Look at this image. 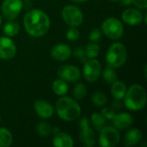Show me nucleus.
<instances>
[{
  "mask_svg": "<svg viewBox=\"0 0 147 147\" xmlns=\"http://www.w3.org/2000/svg\"><path fill=\"white\" fill-rule=\"evenodd\" d=\"M73 54L77 59H78L82 62H85L87 60V57H86V54H85V50L83 47L75 48L74 51H73Z\"/></svg>",
  "mask_w": 147,
  "mask_h": 147,
  "instance_id": "obj_30",
  "label": "nucleus"
},
{
  "mask_svg": "<svg viewBox=\"0 0 147 147\" xmlns=\"http://www.w3.org/2000/svg\"><path fill=\"white\" fill-rule=\"evenodd\" d=\"M58 115L65 121H73L81 115V108L78 103L70 97H61L56 102Z\"/></svg>",
  "mask_w": 147,
  "mask_h": 147,
  "instance_id": "obj_3",
  "label": "nucleus"
},
{
  "mask_svg": "<svg viewBox=\"0 0 147 147\" xmlns=\"http://www.w3.org/2000/svg\"><path fill=\"white\" fill-rule=\"evenodd\" d=\"M102 33L111 40L120 39L124 33V27L120 20L115 17L107 18L102 24Z\"/></svg>",
  "mask_w": 147,
  "mask_h": 147,
  "instance_id": "obj_5",
  "label": "nucleus"
},
{
  "mask_svg": "<svg viewBox=\"0 0 147 147\" xmlns=\"http://www.w3.org/2000/svg\"><path fill=\"white\" fill-rule=\"evenodd\" d=\"M66 38L69 40H71V41L77 40L79 38V32H78V30L76 28L71 27L66 32Z\"/></svg>",
  "mask_w": 147,
  "mask_h": 147,
  "instance_id": "obj_29",
  "label": "nucleus"
},
{
  "mask_svg": "<svg viewBox=\"0 0 147 147\" xmlns=\"http://www.w3.org/2000/svg\"><path fill=\"white\" fill-rule=\"evenodd\" d=\"M123 99L128 109L134 111L141 110L146 104V93L143 86L135 84L127 90Z\"/></svg>",
  "mask_w": 147,
  "mask_h": 147,
  "instance_id": "obj_2",
  "label": "nucleus"
},
{
  "mask_svg": "<svg viewBox=\"0 0 147 147\" xmlns=\"http://www.w3.org/2000/svg\"><path fill=\"white\" fill-rule=\"evenodd\" d=\"M63 20L71 27H78L84 21V16L79 8L74 5H67L62 10Z\"/></svg>",
  "mask_w": 147,
  "mask_h": 147,
  "instance_id": "obj_7",
  "label": "nucleus"
},
{
  "mask_svg": "<svg viewBox=\"0 0 147 147\" xmlns=\"http://www.w3.org/2000/svg\"><path fill=\"white\" fill-rule=\"evenodd\" d=\"M122 5H129L132 3V0H119Z\"/></svg>",
  "mask_w": 147,
  "mask_h": 147,
  "instance_id": "obj_34",
  "label": "nucleus"
},
{
  "mask_svg": "<svg viewBox=\"0 0 147 147\" xmlns=\"http://www.w3.org/2000/svg\"><path fill=\"white\" fill-rule=\"evenodd\" d=\"M22 9V0H4L2 3L3 16L9 21L15 20Z\"/></svg>",
  "mask_w": 147,
  "mask_h": 147,
  "instance_id": "obj_9",
  "label": "nucleus"
},
{
  "mask_svg": "<svg viewBox=\"0 0 147 147\" xmlns=\"http://www.w3.org/2000/svg\"><path fill=\"white\" fill-rule=\"evenodd\" d=\"M101 114L105 117L106 120H112L115 115V111L111 109V108H104L102 109Z\"/></svg>",
  "mask_w": 147,
  "mask_h": 147,
  "instance_id": "obj_32",
  "label": "nucleus"
},
{
  "mask_svg": "<svg viewBox=\"0 0 147 147\" xmlns=\"http://www.w3.org/2000/svg\"><path fill=\"white\" fill-rule=\"evenodd\" d=\"M92 102L93 103L97 106V107H102L104 106L107 102H108V98L106 96V95H104L102 92L101 91H96L92 95Z\"/></svg>",
  "mask_w": 147,
  "mask_h": 147,
  "instance_id": "obj_26",
  "label": "nucleus"
},
{
  "mask_svg": "<svg viewBox=\"0 0 147 147\" xmlns=\"http://www.w3.org/2000/svg\"><path fill=\"white\" fill-rule=\"evenodd\" d=\"M102 71V66L98 60L89 59L84 62L83 73L84 78L88 82H95L98 79Z\"/></svg>",
  "mask_w": 147,
  "mask_h": 147,
  "instance_id": "obj_8",
  "label": "nucleus"
},
{
  "mask_svg": "<svg viewBox=\"0 0 147 147\" xmlns=\"http://www.w3.org/2000/svg\"><path fill=\"white\" fill-rule=\"evenodd\" d=\"M91 121H92V124H93V126L96 131L102 130L106 126L105 117L102 114H99L97 112L94 113L91 115Z\"/></svg>",
  "mask_w": 147,
  "mask_h": 147,
  "instance_id": "obj_23",
  "label": "nucleus"
},
{
  "mask_svg": "<svg viewBox=\"0 0 147 147\" xmlns=\"http://www.w3.org/2000/svg\"><path fill=\"white\" fill-rule=\"evenodd\" d=\"M34 107V110L36 114L40 117L44 118V119L50 118L53 115V112H54L53 107L50 103L43 100L35 101Z\"/></svg>",
  "mask_w": 147,
  "mask_h": 147,
  "instance_id": "obj_16",
  "label": "nucleus"
},
{
  "mask_svg": "<svg viewBox=\"0 0 147 147\" xmlns=\"http://www.w3.org/2000/svg\"><path fill=\"white\" fill-rule=\"evenodd\" d=\"M142 139V133L136 128L129 130L125 135L124 145L126 146H133L137 145Z\"/></svg>",
  "mask_w": 147,
  "mask_h": 147,
  "instance_id": "obj_18",
  "label": "nucleus"
},
{
  "mask_svg": "<svg viewBox=\"0 0 147 147\" xmlns=\"http://www.w3.org/2000/svg\"><path fill=\"white\" fill-rule=\"evenodd\" d=\"M16 47L15 43L9 37H0V59H10L15 57Z\"/></svg>",
  "mask_w": 147,
  "mask_h": 147,
  "instance_id": "obj_11",
  "label": "nucleus"
},
{
  "mask_svg": "<svg viewBox=\"0 0 147 147\" xmlns=\"http://www.w3.org/2000/svg\"><path fill=\"white\" fill-rule=\"evenodd\" d=\"M127 57V53L125 46L116 42L112 44L106 53V62L109 67L118 68L122 66Z\"/></svg>",
  "mask_w": 147,
  "mask_h": 147,
  "instance_id": "obj_4",
  "label": "nucleus"
},
{
  "mask_svg": "<svg viewBox=\"0 0 147 147\" xmlns=\"http://www.w3.org/2000/svg\"><path fill=\"white\" fill-rule=\"evenodd\" d=\"M111 1H113V2H118L119 0H111Z\"/></svg>",
  "mask_w": 147,
  "mask_h": 147,
  "instance_id": "obj_37",
  "label": "nucleus"
},
{
  "mask_svg": "<svg viewBox=\"0 0 147 147\" xmlns=\"http://www.w3.org/2000/svg\"><path fill=\"white\" fill-rule=\"evenodd\" d=\"M86 93H87V88L84 84L79 83L75 85L73 89V95L77 100H82L86 96Z\"/></svg>",
  "mask_w": 147,
  "mask_h": 147,
  "instance_id": "obj_28",
  "label": "nucleus"
},
{
  "mask_svg": "<svg viewBox=\"0 0 147 147\" xmlns=\"http://www.w3.org/2000/svg\"><path fill=\"white\" fill-rule=\"evenodd\" d=\"M126 92H127V86L124 82L115 81V83L112 84L111 93H112V96L115 99H117V100L123 99Z\"/></svg>",
  "mask_w": 147,
  "mask_h": 147,
  "instance_id": "obj_19",
  "label": "nucleus"
},
{
  "mask_svg": "<svg viewBox=\"0 0 147 147\" xmlns=\"http://www.w3.org/2000/svg\"><path fill=\"white\" fill-rule=\"evenodd\" d=\"M120 134L118 129L112 127H104L100 130L99 145L102 147H115L120 141Z\"/></svg>",
  "mask_w": 147,
  "mask_h": 147,
  "instance_id": "obj_6",
  "label": "nucleus"
},
{
  "mask_svg": "<svg viewBox=\"0 0 147 147\" xmlns=\"http://www.w3.org/2000/svg\"><path fill=\"white\" fill-rule=\"evenodd\" d=\"M59 77L67 82H76L80 78L81 71L78 67L66 65L61 66L58 71Z\"/></svg>",
  "mask_w": 147,
  "mask_h": 147,
  "instance_id": "obj_12",
  "label": "nucleus"
},
{
  "mask_svg": "<svg viewBox=\"0 0 147 147\" xmlns=\"http://www.w3.org/2000/svg\"><path fill=\"white\" fill-rule=\"evenodd\" d=\"M132 3L141 9H146L147 8V0H132Z\"/></svg>",
  "mask_w": 147,
  "mask_h": 147,
  "instance_id": "obj_33",
  "label": "nucleus"
},
{
  "mask_svg": "<svg viewBox=\"0 0 147 147\" xmlns=\"http://www.w3.org/2000/svg\"><path fill=\"white\" fill-rule=\"evenodd\" d=\"M23 23L28 34L34 37H40L46 34L51 24L49 16L40 9H32L26 13Z\"/></svg>",
  "mask_w": 147,
  "mask_h": 147,
  "instance_id": "obj_1",
  "label": "nucleus"
},
{
  "mask_svg": "<svg viewBox=\"0 0 147 147\" xmlns=\"http://www.w3.org/2000/svg\"><path fill=\"white\" fill-rule=\"evenodd\" d=\"M71 1L74 2V3H84L87 0H71Z\"/></svg>",
  "mask_w": 147,
  "mask_h": 147,
  "instance_id": "obj_35",
  "label": "nucleus"
},
{
  "mask_svg": "<svg viewBox=\"0 0 147 147\" xmlns=\"http://www.w3.org/2000/svg\"><path fill=\"white\" fill-rule=\"evenodd\" d=\"M79 127H80V140L81 141L88 147H92L96 144V135L93 130L90 127L89 120L85 117L82 118L79 121Z\"/></svg>",
  "mask_w": 147,
  "mask_h": 147,
  "instance_id": "obj_10",
  "label": "nucleus"
},
{
  "mask_svg": "<svg viewBox=\"0 0 147 147\" xmlns=\"http://www.w3.org/2000/svg\"><path fill=\"white\" fill-rule=\"evenodd\" d=\"M85 54L87 59H95L98 56L100 52V47L99 45L94 43H89L85 47Z\"/></svg>",
  "mask_w": 147,
  "mask_h": 147,
  "instance_id": "obj_24",
  "label": "nucleus"
},
{
  "mask_svg": "<svg viewBox=\"0 0 147 147\" xmlns=\"http://www.w3.org/2000/svg\"><path fill=\"white\" fill-rule=\"evenodd\" d=\"M112 121L116 129L124 130V129L128 128L133 124L134 118L128 113H120V114L115 115Z\"/></svg>",
  "mask_w": 147,
  "mask_h": 147,
  "instance_id": "obj_15",
  "label": "nucleus"
},
{
  "mask_svg": "<svg viewBox=\"0 0 147 147\" xmlns=\"http://www.w3.org/2000/svg\"><path fill=\"white\" fill-rule=\"evenodd\" d=\"M13 141V136L11 133L4 128L0 127V147H9Z\"/></svg>",
  "mask_w": 147,
  "mask_h": 147,
  "instance_id": "obj_21",
  "label": "nucleus"
},
{
  "mask_svg": "<svg viewBox=\"0 0 147 147\" xmlns=\"http://www.w3.org/2000/svg\"><path fill=\"white\" fill-rule=\"evenodd\" d=\"M26 1H28V0H26Z\"/></svg>",
  "mask_w": 147,
  "mask_h": 147,
  "instance_id": "obj_38",
  "label": "nucleus"
},
{
  "mask_svg": "<svg viewBox=\"0 0 147 147\" xmlns=\"http://www.w3.org/2000/svg\"><path fill=\"white\" fill-rule=\"evenodd\" d=\"M101 37H102V33H101L100 29H98V28H94L90 32L89 39L92 42H97L98 40H101Z\"/></svg>",
  "mask_w": 147,
  "mask_h": 147,
  "instance_id": "obj_31",
  "label": "nucleus"
},
{
  "mask_svg": "<svg viewBox=\"0 0 147 147\" xmlns=\"http://www.w3.org/2000/svg\"><path fill=\"white\" fill-rule=\"evenodd\" d=\"M37 133L42 137H47L52 134V126L47 122H40L36 126Z\"/></svg>",
  "mask_w": 147,
  "mask_h": 147,
  "instance_id": "obj_27",
  "label": "nucleus"
},
{
  "mask_svg": "<svg viewBox=\"0 0 147 147\" xmlns=\"http://www.w3.org/2000/svg\"><path fill=\"white\" fill-rule=\"evenodd\" d=\"M71 54V47L64 43H59L55 45L51 51V55L53 59L57 61H65L70 58Z\"/></svg>",
  "mask_w": 147,
  "mask_h": 147,
  "instance_id": "obj_14",
  "label": "nucleus"
},
{
  "mask_svg": "<svg viewBox=\"0 0 147 147\" xmlns=\"http://www.w3.org/2000/svg\"><path fill=\"white\" fill-rule=\"evenodd\" d=\"M53 144L56 147H72L74 146V141L69 134L65 133H58L53 138Z\"/></svg>",
  "mask_w": 147,
  "mask_h": 147,
  "instance_id": "obj_17",
  "label": "nucleus"
},
{
  "mask_svg": "<svg viewBox=\"0 0 147 147\" xmlns=\"http://www.w3.org/2000/svg\"><path fill=\"white\" fill-rule=\"evenodd\" d=\"M53 92L58 95V96H65L67 94L69 87L68 84L66 83V81L59 78V79H56L53 83Z\"/></svg>",
  "mask_w": 147,
  "mask_h": 147,
  "instance_id": "obj_20",
  "label": "nucleus"
},
{
  "mask_svg": "<svg viewBox=\"0 0 147 147\" xmlns=\"http://www.w3.org/2000/svg\"><path fill=\"white\" fill-rule=\"evenodd\" d=\"M102 78L106 83L110 84H112L113 83L117 81V78H118L116 72L114 71V68H111V67H108L103 70Z\"/></svg>",
  "mask_w": 147,
  "mask_h": 147,
  "instance_id": "obj_25",
  "label": "nucleus"
},
{
  "mask_svg": "<svg viewBox=\"0 0 147 147\" xmlns=\"http://www.w3.org/2000/svg\"><path fill=\"white\" fill-rule=\"evenodd\" d=\"M19 30H20V26L18 22H15L14 20L9 21L3 27V32L9 37H13L16 35Z\"/></svg>",
  "mask_w": 147,
  "mask_h": 147,
  "instance_id": "obj_22",
  "label": "nucleus"
},
{
  "mask_svg": "<svg viewBox=\"0 0 147 147\" xmlns=\"http://www.w3.org/2000/svg\"><path fill=\"white\" fill-rule=\"evenodd\" d=\"M1 23H2V16L0 14V25H1Z\"/></svg>",
  "mask_w": 147,
  "mask_h": 147,
  "instance_id": "obj_36",
  "label": "nucleus"
},
{
  "mask_svg": "<svg viewBox=\"0 0 147 147\" xmlns=\"http://www.w3.org/2000/svg\"><path fill=\"white\" fill-rule=\"evenodd\" d=\"M143 17L142 12L134 8H129L126 9L121 15V18L124 22L131 26H137L140 24L143 21Z\"/></svg>",
  "mask_w": 147,
  "mask_h": 147,
  "instance_id": "obj_13",
  "label": "nucleus"
}]
</instances>
